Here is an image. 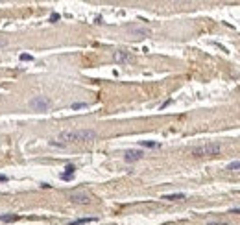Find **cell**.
<instances>
[{
  "mask_svg": "<svg viewBox=\"0 0 240 225\" xmlns=\"http://www.w3.org/2000/svg\"><path fill=\"white\" fill-rule=\"evenodd\" d=\"M98 138V133L94 129H68V131H61L57 142L61 144H80V142H92Z\"/></svg>",
  "mask_w": 240,
  "mask_h": 225,
  "instance_id": "cell-1",
  "label": "cell"
},
{
  "mask_svg": "<svg viewBox=\"0 0 240 225\" xmlns=\"http://www.w3.org/2000/svg\"><path fill=\"white\" fill-rule=\"evenodd\" d=\"M222 151V146L220 142H207V144H199V146H194L190 150V153L194 157H214Z\"/></svg>",
  "mask_w": 240,
  "mask_h": 225,
  "instance_id": "cell-2",
  "label": "cell"
},
{
  "mask_svg": "<svg viewBox=\"0 0 240 225\" xmlns=\"http://www.w3.org/2000/svg\"><path fill=\"white\" fill-rule=\"evenodd\" d=\"M28 107L31 111H39V113H46L52 107V100L48 96H33L28 102Z\"/></svg>",
  "mask_w": 240,
  "mask_h": 225,
  "instance_id": "cell-3",
  "label": "cell"
},
{
  "mask_svg": "<svg viewBox=\"0 0 240 225\" xmlns=\"http://www.w3.org/2000/svg\"><path fill=\"white\" fill-rule=\"evenodd\" d=\"M68 199L72 201V203L76 205H89L90 203V194L87 192V190H72V192H68Z\"/></svg>",
  "mask_w": 240,
  "mask_h": 225,
  "instance_id": "cell-4",
  "label": "cell"
},
{
  "mask_svg": "<svg viewBox=\"0 0 240 225\" xmlns=\"http://www.w3.org/2000/svg\"><path fill=\"white\" fill-rule=\"evenodd\" d=\"M113 61H115V63H120V65L131 63V61H133V54L126 52V50H116V52L113 54Z\"/></svg>",
  "mask_w": 240,
  "mask_h": 225,
  "instance_id": "cell-5",
  "label": "cell"
},
{
  "mask_svg": "<svg viewBox=\"0 0 240 225\" xmlns=\"http://www.w3.org/2000/svg\"><path fill=\"white\" fill-rule=\"evenodd\" d=\"M144 157V151L142 150H128L124 153V161L126 162H137Z\"/></svg>",
  "mask_w": 240,
  "mask_h": 225,
  "instance_id": "cell-6",
  "label": "cell"
},
{
  "mask_svg": "<svg viewBox=\"0 0 240 225\" xmlns=\"http://www.w3.org/2000/svg\"><path fill=\"white\" fill-rule=\"evenodd\" d=\"M74 173H76V166H74V164H66L65 166V172H63L59 177H61L63 181H72Z\"/></svg>",
  "mask_w": 240,
  "mask_h": 225,
  "instance_id": "cell-7",
  "label": "cell"
},
{
  "mask_svg": "<svg viewBox=\"0 0 240 225\" xmlns=\"http://www.w3.org/2000/svg\"><path fill=\"white\" fill-rule=\"evenodd\" d=\"M21 220V216H11V214H0V222H4V223H13V222H19Z\"/></svg>",
  "mask_w": 240,
  "mask_h": 225,
  "instance_id": "cell-8",
  "label": "cell"
},
{
  "mask_svg": "<svg viewBox=\"0 0 240 225\" xmlns=\"http://www.w3.org/2000/svg\"><path fill=\"white\" fill-rule=\"evenodd\" d=\"M90 222H96V218H78L74 222H70V225H85V223H90Z\"/></svg>",
  "mask_w": 240,
  "mask_h": 225,
  "instance_id": "cell-9",
  "label": "cell"
},
{
  "mask_svg": "<svg viewBox=\"0 0 240 225\" xmlns=\"http://www.w3.org/2000/svg\"><path fill=\"white\" fill-rule=\"evenodd\" d=\"M163 199H168V201H176V199H185V194H166L163 196Z\"/></svg>",
  "mask_w": 240,
  "mask_h": 225,
  "instance_id": "cell-10",
  "label": "cell"
},
{
  "mask_svg": "<svg viewBox=\"0 0 240 225\" xmlns=\"http://www.w3.org/2000/svg\"><path fill=\"white\" fill-rule=\"evenodd\" d=\"M140 146H142V148H150V150H153V148H161L159 142H153V140H142V142H140Z\"/></svg>",
  "mask_w": 240,
  "mask_h": 225,
  "instance_id": "cell-11",
  "label": "cell"
},
{
  "mask_svg": "<svg viewBox=\"0 0 240 225\" xmlns=\"http://www.w3.org/2000/svg\"><path fill=\"white\" fill-rule=\"evenodd\" d=\"M85 107H87V103H85V102H76V103H72V105H70V109H72V111H78V109H85Z\"/></svg>",
  "mask_w": 240,
  "mask_h": 225,
  "instance_id": "cell-12",
  "label": "cell"
},
{
  "mask_svg": "<svg viewBox=\"0 0 240 225\" xmlns=\"http://www.w3.org/2000/svg\"><path fill=\"white\" fill-rule=\"evenodd\" d=\"M227 170H240V161L229 162V164H227Z\"/></svg>",
  "mask_w": 240,
  "mask_h": 225,
  "instance_id": "cell-13",
  "label": "cell"
},
{
  "mask_svg": "<svg viewBox=\"0 0 240 225\" xmlns=\"http://www.w3.org/2000/svg\"><path fill=\"white\" fill-rule=\"evenodd\" d=\"M133 32H135L137 35H150V30H144V28H137V30H133Z\"/></svg>",
  "mask_w": 240,
  "mask_h": 225,
  "instance_id": "cell-14",
  "label": "cell"
},
{
  "mask_svg": "<svg viewBox=\"0 0 240 225\" xmlns=\"http://www.w3.org/2000/svg\"><path fill=\"white\" fill-rule=\"evenodd\" d=\"M19 59L21 61H33V56H30V54H21Z\"/></svg>",
  "mask_w": 240,
  "mask_h": 225,
  "instance_id": "cell-15",
  "label": "cell"
},
{
  "mask_svg": "<svg viewBox=\"0 0 240 225\" xmlns=\"http://www.w3.org/2000/svg\"><path fill=\"white\" fill-rule=\"evenodd\" d=\"M56 21H59V15H57V13H52V15H50V22H56Z\"/></svg>",
  "mask_w": 240,
  "mask_h": 225,
  "instance_id": "cell-16",
  "label": "cell"
},
{
  "mask_svg": "<svg viewBox=\"0 0 240 225\" xmlns=\"http://www.w3.org/2000/svg\"><path fill=\"white\" fill-rule=\"evenodd\" d=\"M6 46H7V39L0 37V48H6Z\"/></svg>",
  "mask_w": 240,
  "mask_h": 225,
  "instance_id": "cell-17",
  "label": "cell"
},
{
  "mask_svg": "<svg viewBox=\"0 0 240 225\" xmlns=\"http://www.w3.org/2000/svg\"><path fill=\"white\" fill-rule=\"evenodd\" d=\"M207 225H227L225 222H209Z\"/></svg>",
  "mask_w": 240,
  "mask_h": 225,
  "instance_id": "cell-18",
  "label": "cell"
},
{
  "mask_svg": "<svg viewBox=\"0 0 240 225\" xmlns=\"http://www.w3.org/2000/svg\"><path fill=\"white\" fill-rule=\"evenodd\" d=\"M0 183H7V175H2V173H0Z\"/></svg>",
  "mask_w": 240,
  "mask_h": 225,
  "instance_id": "cell-19",
  "label": "cell"
},
{
  "mask_svg": "<svg viewBox=\"0 0 240 225\" xmlns=\"http://www.w3.org/2000/svg\"><path fill=\"white\" fill-rule=\"evenodd\" d=\"M231 212H235V214H240V208H231Z\"/></svg>",
  "mask_w": 240,
  "mask_h": 225,
  "instance_id": "cell-20",
  "label": "cell"
}]
</instances>
